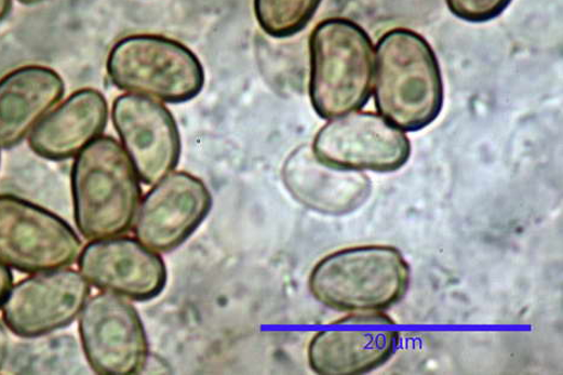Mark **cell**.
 <instances>
[{
    "label": "cell",
    "instance_id": "5",
    "mask_svg": "<svg viewBox=\"0 0 563 375\" xmlns=\"http://www.w3.org/2000/svg\"><path fill=\"white\" fill-rule=\"evenodd\" d=\"M107 74L120 90L168 103L194 100L206 82L203 65L189 47L153 34L120 38L107 58Z\"/></svg>",
    "mask_w": 563,
    "mask_h": 375
},
{
    "label": "cell",
    "instance_id": "4",
    "mask_svg": "<svg viewBox=\"0 0 563 375\" xmlns=\"http://www.w3.org/2000/svg\"><path fill=\"white\" fill-rule=\"evenodd\" d=\"M310 99L321 119L358 111L371 97L374 47L357 23L333 18L321 21L310 37Z\"/></svg>",
    "mask_w": 563,
    "mask_h": 375
},
{
    "label": "cell",
    "instance_id": "8",
    "mask_svg": "<svg viewBox=\"0 0 563 375\" xmlns=\"http://www.w3.org/2000/svg\"><path fill=\"white\" fill-rule=\"evenodd\" d=\"M314 155L327 165L391 173L404 167L411 155L406 133L378 114L350 113L333 118L313 141Z\"/></svg>",
    "mask_w": 563,
    "mask_h": 375
},
{
    "label": "cell",
    "instance_id": "22",
    "mask_svg": "<svg viewBox=\"0 0 563 375\" xmlns=\"http://www.w3.org/2000/svg\"><path fill=\"white\" fill-rule=\"evenodd\" d=\"M19 2L22 3L23 5H36L43 3L44 0H19Z\"/></svg>",
    "mask_w": 563,
    "mask_h": 375
},
{
    "label": "cell",
    "instance_id": "20",
    "mask_svg": "<svg viewBox=\"0 0 563 375\" xmlns=\"http://www.w3.org/2000/svg\"><path fill=\"white\" fill-rule=\"evenodd\" d=\"M9 355V338L8 332L2 323H0V371L3 370Z\"/></svg>",
    "mask_w": 563,
    "mask_h": 375
},
{
    "label": "cell",
    "instance_id": "9",
    "mask_svg": "<svg viewBox=\"0 0 563 375\" xmlns=\"http://www.w3.org/2000/svg\"><path fill=\"white\" fill-rule=\"evenodd\" d=\"M90 296L87 279L71 269L24 278L11 288L2 306L8 329L21 339H38L70 327Z\"/></svg>",
    "mask_w": 563,
    "mask_h": 375
},
{
    "label": "cell",
    "instance_id": "19",
    "mask_svg": "<svg viewBox=\"0 0 563 375\" xmlns=\"http://www.w3.org/2000/svg\"><path fill=\"white\" fill-rule=\"evenodd\" d=\"M13 277L7 264L0 261V308L12 288Z\"/></svg>",
    "mask_w": 563,
    "mask_h": 375
},
{
    "label": "cell",
    "instance_id": "21",
    "mask_svg": "<svg viewBox=\"0 0 563 375\" xmlns=\"http://www.w3.org/2000/svg\"><path fill=\"white\" fill-rule=\"evenodd\" d=\"M11 4V0H0V22L9 15Z\"/></svg>",
    "mask_w": 563,
    "mask_h": 375
},
{
    "label": "cell",
    "instance_id": "18",
    "mask_svg": "<svg viewBox=\"0 0 563 375\" xmlns=\"http://www.w3.org/2000/svg\"><path fill=\"white\" fill-rule=\"evenodd\" d=\"M512 0H446L455 18L466 22L482 23L501 15Z\"/></svg>",
    "mask_w": 563,
    "mask_h": 375
},
{
    "label": "cell",
    "instance_id": "17",
    "mask_svg": "<svg viewBox=\"0 0 563 375\" xmlns=\"http://www.w3.org/2000/svg\"><path fill=\"white\" fill-rule=\"evenodd\" d=\"M321 0H253L261 29L273 37L300 33L311 22Z\"/></svg>",
    "mask_w": 563,
    "mask_h": 375
},
{
    "label": "cell",
    "instance_id": "3",
    "mask_svg": "<svg viewBox=\"0 0 563 375\" xmlns=\"http://www.w3.org/2000/svg\"><path fill=\"white\" fill-rule=\"evenodd\" d=\"M410 266L393 246L367 245L329 254L308 280L313 298L341 312H382L405 298Z\"/></svg>",
    "mask_w": 563,
    "mask_h": 375
},
{
    "label": "cell",
    "instance_id": "10",
    "mask_svg": "<svg viewBox=\"0 0 563 375\" xmlns=\"http://www.w3.org/2000/svg\"><path fill=\"white\" fill-rule=\"evenodd\" d=\"M212 196L208 186L187 172H172L141 200L133 232L157 253L176 251L208 218Z\"/></svg>",
    "mask_w": 563,
    "mask_h": 375
},
{
    "label": "cell",
    "instance_id": "16",
    "mask_svg": "<svg viewBox=\"0 0 563 375\" xmlns=\"http://www.w3.org/2000/svg\"><path fill=\"white\" fill-rule=\"evenodd\" d=\"M397 344L391 329L323 330L308 345V364L321 375L364 374L385 365Z\"/></svg>",
    "mask_w": 563,
    "mask_h": 375
},
{
    "label": "cell",
    "instance_id": "14",
    "mask_svg": "<svg viewBox=\"0 0 563 375\" xmlns=\"http://www.w3.org/2000/svg\"><path fill=\"white\" fill-rule=\"evenodd\" d=\"M107 120L109 106L103 93L80 89L40 120L29 139L31 150L49 161L73 158L102 135Z\"/></svg>",
    "mask_w": 563,
    "mask_h": 375
},
{
    "label": "cell",
    "instance_id": "13",
    "mask_svg": "<svg viewBox=\"0 0 563 375\" xmlns=\"http://www.w3.org/2000/svg\"><path fill=\"white\" fill-rule=\"evenodd\" d=\"M282 179L300 205L332 217L355 211L366 203L372 191L366 174L321 163L307 145L286 159Z\"/></svg>",
    "mask_w": 563,
    "mask_h": 375
},
{
    "label": "cell",
    "instance_id": "12",
    "mask_svg": "<svg viewBox=\"0 0 563 375\" xmlns=\"http://www.w3.org/2000/svg\"><path fill=\"white\" fill-rule=\"evenodd\" d=\"M78 269L90 286L135 301L157 298L167 284L163 257L123 235L91 241L78 256Z\"/></svg>",
    "mask_w": 563,
    "mask_h": 375
},
{
    "label": "cell",
    "instance_id": "15",
    "mask_svg": "<svg viewBox=\"0 0 563 375\" xmlns=\"http://www.w3.org/2000/svg\"><path fill=\"white\" fill-rule=\"evenodd\" d=\"M63 78L42 65L22 66L0 79V148L11 150L64 97Z\"/></svg>",
    "mask_w": 563,
    "mask_h": 375
},
{
    "label": "cell",
    "instance_id": "2",
    "mask_svg": "<svg viewBox=\"0 0 563 375\" xmlns=\"http://www.w3.org/2000/svg\"><path fill=\"white\" fill-rule=\"evenodd\" d=\"M74 217L87 240L123 235L142 200L139 174L117 140L100 136L80 152L71 169Z\"/></svg>",
    "mask_w": 563,
    "mask_h": 375
},
{
    "label": "cell",
    "instance_id": "6",
    "mask_svg": "<svg viewBox=\"0 0 563 375\" xmlns=\"http://www.w3.org/2000/svg\"><path fill=\"white\" fill-rule=\"evenodd\" d=\"M82 241L52 211L13 195H0V261L20 273L71 266Z\"/></svg>",
    "mask_w": 563,
    "mask_h": 375
},
{
    "label": "cell",
    "instance_id": "11",
    "mask_svg": "<svg viewBox=\"0 0 563 375\" xmlns=\"http://www.w3.org/2000/svg\"><path fill=\"white\" fill-rule=\"evenodd\" d=\"M112 122L139 178L154 185L177 168L180 132L172 112L155 99L124 93L112 107Z\"/></svg>",
    "mask_w": 563,
    "mask_h": 375
},
{
    "label": "cell",
    "instance_id": "1",
    "mask_svg": "<svg viewBox=\"0 0 563 375\" xmlns=\"http://www.w3.org/2000/svg\"><path fill=\"white\" fill-rule=\"evenodd\" d=\"M374 103L388 123L404 131H420L439 117L444 103L440 65L422 35L397 29L379 38Z\"/></svg>",
    "mask_w": 563,
    "mask_h": 375
},
{
    "label": "cell",
    "instance_id": "7",
    "mask_svg": "<svg viewBox=\"0 0 563 375\" xmlns=\"http://www.w3.org/2000/svg\"><path fill=\"white\" fill-rule=\"evenodd\" d=\"M79 338L92 372L139 374L150 357V343L136 308L117 294L88 299L79 315Z\"/></svg>",
    "mask_w": 563,
    "mask_h": 375
}]
</instances>
